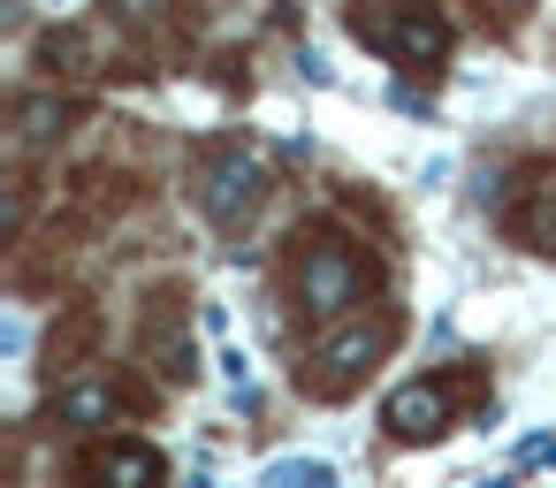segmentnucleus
<instances>
[{"label":"nucleus","mask_w":556,"mask_h":488,"mask_svg":"<svg viewBox=\"0 0 556 488\" xmlns=\"http://www.w3.org/2000/svg\"><path fill=\"white\" fill-rule=\"evenodd\" d=\"M374 283V260L343 237V229H305L298 252H290V298L313 313V321H343Z\"/></svg>","instance_id":"obj_1"},{"label":"nucleus","mask_w":556,"mask_h":488,"mask_svg":"<svg viewBox=\"0 0 556 488\" xmlns=\"http://www.w3.org/2000/svg\"><path fill=\"white\" fill-rule=\"evenodd\" d=\"M351 32L404 70H434L450 54V24L434 0H351Z\"/></svg>","instance_id":"obj_2"},{"label":"nucleus","mask_w":556,"mask_h":488,"mask_svg":"<svg viewBox=\"0 0 556 488\" xmlns=\"http://www.w3.org/2000/svg\"><path fill=\"white\" fill-rule=\"evenodd\" d=\"M495 222H503L510 245L556 260V161H518L503 199H495Z\"/></svg>","instance_id":"obj_3"},{"label":"nucleus","mask_w":556,"mask_h":488,"mask_svg":"<svg viewBox=\"0 0 556 488\" xmlns=\"http://www.w3.org/2000/svg\"><path fill=\"white\" fill-rule=\"evenodd\" d=\"M472 397H480V374H472V366H465V374H427V381H404L381 420H389L396 442H427V435H442Z\"/></svg>","instance_id":"obj_4"},{"label":"nucleus","mask_w":556,"mask_h":488,"mask_svg":"<svg viewBox=\"0 0 556 488\" xmlns=\"http://www.w3.org/2000/svg\"><path fill=\"white\" fill-rule=\"evenodd\" d=\"M267 199V168L244 153V146H222L199 161V207L222 222V229H244V214Z\"/></svg>","instance_id":"obj_5"},{"label":"nucleus","mask_w":556,"mask_h":488,"mask_svg":"<svg viewBox=\"0 0 556 488\" xmlns=\"http://www.w3.org/2000/svg\"><path fill=\"white\" fill-rule=\"evenodd\" d=\"M184 305H191V290H184V283H153V298H146V313H138V351H146V366H153L161 381H191Z\"/></svg>","instance_id":"obj_6"},{"label":"nucleus","mask_w":556,"mask_h":488,"mask_svg":"<svg viewBox=\"0 0 556 488\" xmlns=\"http://www.w3.org/2000/svg\"><path fill=\"white\" fill-rule=\"evenodd\" d=\"M389 336H396L389 321H374V328H336V336L313 351V366H328L313 389H320V397H343V389H351V381H358V374H366V366L389 351Z\"/></svg>","instance_id":"obj_7"},{"label":"nucleus","mask_w":556,"mask_h":488,"mask_svg":"<svg viewBox=\"0 0 556 488\" xmlns=\"http://www.w3.org/2000/svg\"><path fill=\"white\" fill-rule=\"evenodd\" d=\"M77 480L85 488H161V458H153V442H92L85 458H77Z\"/></svg>","instance_id":"obj_8"},{"label":"nucleus","mask_w":556,"mask_h":488,"mask_svg":"<svg viewBox=\"0 0 556 488\" xmlns=\"http://www.w3.org/2000/svg\"><path fill=\"white\" fill-rule=\"evenodd\" d=\"M100 336H108L100 305H70V321H54V343H47L54 374H85V359L100 351Z\"/></svg>","instance_id":"obj_9"},{"label":"nucleus","mask_w":556,"mask_h":488,"mask_svg":"<svg viewBox=\"0 0 556 488\" xmlns=\"http://www.w3.org/2000/svg\"><path fill=\"white\" fill-rule=\"evenodd\" d=\"M70 130V100H54V92H31L24 108H16V146L24 153H39L47 138H62Z\"/></svg>","instance_id":"obj_10"},{"label":"nucleus","mask_w":556,"mask_h":488,"mask_svg":"<svg viewBox=\"0 0 556 488\" xmlns=\"http://www.w3.org/2000/svg\"><path fill=\"white\" fill-rule=\"evenodd\" d=\"M115 404H123V389H108V381H77V389L54 397V420H62V427H92V420H108Z\"/></svg>","instance_id":"obj_11"}]
</instances>
